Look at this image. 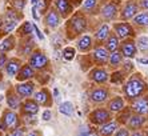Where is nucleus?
Here are the masks:
<instances>
[{"label": "nucleus", "mask_w": 148, "mask_h": 136, "mask_svg": "<svg viewBox=\"0 0 148 136\" xmlns=\"http://www.w3.org/2000/svg\"><path fill=\"white\" fill-rule=\"evenodd\" d=\"M87 27H88V20L87 16L83 11L79 12H73L71 16L68 17V21L66 24V31L67 36L69 39H73L76 36H80L86 32Z\"/></svg>", "instance_id": "f257e3e1"}, {"label": "nucleus", "mask_w": 148, "mask_h": 136, "mask_svg": "<svg viewBox=\"0 0 148 136\" xmlns=\"http://www.w3.org/2000/svg\"><path fill=\"white\" fill-rule=\"evenodd\" d=\"M145 91V83L140 78L130 79L124 85V93L128 99H136Z\"/></svg>", "instance_id": "f03ea898"}, {"label": "nucleus", "mask_w": 148, "mask_h": 136, "mask_svg": "<svg viewBox=\"0 0 148 136\" xmlns=\"http://www.w3.org/2000/svg\"><path fill=\"white\" fill-rule=\"evenodd\" d=\"M20 127V117L14 109H5L0 120V131H12Z\"/></svg>", "instance_id": "7ed1b4c3"}, {"label": "nucleus", "mask_w": 148, "mask_h": 136, "mask_svg": "<svg viewBox=\"0 0 148 136\" xmlns=\"http://www.w3.org/2000/svg\"><path fill=\"white\" fill-rule=\"evenodd\" d=\"M28 64L34 68L35 71H43L49 65L48 56L40 49H35L29 56H28Z\"/></svg>", "instance_id": "20e7f679"}, {"label": "nucleus", "mask_w": 148, "mask_h": 136, "mask_svg": "<svg viewBox=\"0 0 148 136\" xmlns=\"http://www.w3.org/2000/svg\"><path fill=\"white\" fill-rule=\"evenodd\" d=\"M53 7L56 8V11L63 19H68L75 10L72 0H53Z\"/></svg>", "instance_id": "39448f33"}, {"label": "nucleus", "mask_w": 148, "mask_h": 136, "mask_svg": "<svg viewBox=\"0 0 148 136\" xmlns=\"http://www.w3.org/2000/svg\"><path fill=\"white\" fill-rule=\"evenodd\" d=\"M62 19H63V17L60 16V14L56 11L55 7L49 8V10L44 14V24L48 28H51V30L58 28L59 25L62 24Z\"/></svg>", "instance_id": "423d86ee"}, {"label": "nucleus", "mask_w": 148, "mask_h": 136, "mask_svg": "<svg viewBox=\"0 0 148 136\" xmlns=\"http://www.w3.org/2000/svg\"><path fill=\"white\" fill-rule=\"evenodd\" d=\"M114 31L119 39H130L131 36L135 35V31L130 23L121 21V23H115L114 24Z\"/></svg>", "instance_id": "0eeeda50"}, {"label": "nucleus", "mask_w": 148, "mask_h": 136, "mask_svg": "<svg viewBox=\"0 0 148 136\" xmlns=\"http://www.w3.org/2000/svg\"><path fill=\"white\" fill-rule=\"evenodd\" d=\"M15 91L20 98L28 99L31 98L32 95L35 93V84L32 82H19L16 85H15Z\"/></svg>", "instance_id": "6e6552de"}, {"label": "nucleus", "mask_w": 148, "mask_h": 136, "mask_svg": "<svg viewBox=\"0 0 148 136\" xmlns=\"http://www.w3.org/2000/svg\"><path fill=\"white\" fill-rule=\"evenodd\" d=\"M139 8L140 7H139V4L136 3V1H134V0L127 1L125 5L123 7V10H121V12H120V19L121 20H130V19H134V16L138 14Z\"/></svg>", "instance_id": "1a4fd4ad"}, {"label": "nucleus", "mask_w": 148, "mask_h": 136, "mask_svg": "<svg viewBox=\"0 0 148 136\" xmlns=\"http://www.w3.org/2000/svg\"><path fill=\"white\" fill-rule=\"evenodd\" d=\"M117 11H119L117 4L115 3V1H108V3L104 4L103 8L100 10V15H101V17H103L104 20H112V19L116 17Z\"/></svg>", "instance_id": "9d476101"}, {"label": "nucleus", "mask_w": 148, "mask_h": 136, "mask_svg": "<svg viewBox=\"0 0 148 136\" xmlns=\"http://www.w3.org/2000/svg\"><path fill=\"white\" fill-rule=\"evenodd\" d=\"M21 65H23V63H21L20 59H17V58L10 59V60L5 63V65H4V71H5V73H7L10 78H16V75L19 73V71H20Z\"/></svg>", "instance_id": "9b49d317"}, {"label": "nucleus", "mask_w": 148, "mask_h": 136, "mask_svg": "<svg viewBox=\"0 0 148 136\" xmlns=\"http://www.w3.org/2000/svg\"><path fill=\"white\" fill-rule=\"evenodd\" d=\"M35 40L31 36H27V38H21V43H19V54L23 55V56H29L32 52L35 51Z\"/></svg>", "instance_id": "f8f14e48"}, {"label": "nucleus", "mask_w": 148, "mask_h": 136, "mask_svg": "<svg viewBox=\"0 0 148 136\" xmlns=\"http://www.w3.org/2000/svg\"><path fill=\"white\" fill-rule=\"evenodd\" d=\"M110 117H111L110 112H108L107 109H103V108L95 109L90 115V120L93 124H104L106 122L110 120Z\"/></svg>", "instance_id": "ddd939ff"}, {"label": "nucleus", "mask_w": 148, "mask_h": 136, "mask_svg": "<svg viewBox=\"0 0 148 136\" xmlns=\"http://www.w3.org/2000/svg\"><path fill=\"white\" fill-rule=\"evenodd\" d=\"M34 99L38 102L39 106H43V107H49L52 103L51 93H49V91L47 88H41L38 92H35Z\"/></svg>", "instance_id": "4468645a"}, {"label": "nucleus", "mask_w": 148, "mask_h": 136, "mask_svg": "<svg viewBox=\"0 0 148 136\" xmlns=\"http://www.w3.org/2000/svg\"><path fill=\"white\" fill-rule=\"evenodd\" d=\"M136 51H138V47H136V43L132 40H128V39H125V40L123 41L120 44V52L123 56H125V58L128 59H132L135 58V55H136Z\"/></svg>", "instance_id": "2eb2a0df"}, {"label": "nucleus", "mask_w": 148, "mask_h": 136, "mask_svg": "<svg viewBox=\"0 0 148 136\" xmlns=\"http://www.w3.org/2000/svg\"><path fill=\"white\" fill-rule=\"evenodd\" d=\"M35 75H36L35 69L27 63V64L21 65L20 71L16 75V80L17 82H27V80H31L32 78H35Z\"/></svg>", "instance_id": "dca6fc26"}, {"label": "nucleus", "mask_w": 148, "mask_h": 136, "mask_svg": "<svg viewBox=\"0 0 148 136\" xmlns=\"http://www.w3.org/2000/svg\"><path fill=\"white\" fill-rule=\"evenodd\" d=\"M16 38H15L14 35H7L3 40L0 41V52H3V54H8V52L14 51L15 47H16Z\"/></svg>", "instance_id": "f3484780"}, {"label": "nucleus", "mask_w": 148, "mask_h": 136, "mask_svg": "<svg viewBox=\"0 0 148 136\" xmlns=\"http://www.w3.org/2000/svg\"><path fill=\"white\" fill-rule=\"evenodd\" d=\"M20 96L16 93V91L15 89H12V91H8L7 92V96H5V100H7V106L10 109H14V111H16V109H19L21 107V100H20Z\"/></svg>", "instance_id": "a211bd4d"}, {"label": "nucleus", "mask_w": 148, "mask_h": 136, "mask_svg": "<svg viewBox=\"0 0 148 136\" xmlns=\"http://www.w3.org/2000/svg\"><path fill=\"white\" fill-rule=\"evenodd\" d=\"M93 43H92V38L90 35H80V38L76 41V48L79 49L80 52H88L92 48Z\"/></svg>", "instance_id": "6ab92c4d"}, {"label": "nucleus", "mask_w": 148, "mask_h": 136, "mask_svg": "<svg viewBox=\"0 0 148 136\" xmlns=\"http://www.w3.org/2000/svg\"><path fill=\"white\" fill-rule=\"evenodd\" d=\"M39 104L35 99H25V102L21 103V112L23 113H31V115H36L39 112Z\"/></svg>", "instance_id": "aec40b11"}, {"label": "nucleus", "mask_w": 148, "mask_h": 136, "mask_svg": "<svg viewBox=\"0 0 148 136\" xmlns=\"http://www.w3.org/2000/svg\"><path fill=\"white\" fill-rule=\"evenodd\" d=\"M132 109H134L136 113H140V115H147V113H148V96L139 98L138 100L134 103Z\"/></svg>", "instance_id": "412c9836"}, {"label": "nucleus", "mask_w": 148, "mask_h": 136, "mask_svg": "<svg viewBox=\"0 0 148 136\" xmlns=\"http://www.w3.org/2000/svg\"><path fill=\"white\" fill-rule=\"evenodd\" d=\"M34 34V24L31 21H23V23L17 27V36L19 38H27Z\"/></svg>", "instance_id": "4be33fe9"}, {"label": "nucleus", "mask_w": 148, "mask_h": 136, "mask_svg": "<svg viewBox=\"0 0 148 136\" xmlns=\"http://www.w3.org/2000/svg\"><path fill=\"white\" fill-rule=\"evenodd\" d=\"M108 49L106 47H96L95 49H93V59H95V61H97V63H106V61L108 60V58H110V54H108Z\"/></svg>", "instance_id": "5701e85b"}, {"label": "nucleus", "mask_w": 148, "mask_h": 136, "mask_svg": "<svg viewBox=\"0 0 148 136\" xmlns=\"http://www.w3.org/2000/svg\"><path fill=\"white\" fill-rule=\"evenodd\" d=\"M110 35H111L110 25H108V24H106V23H103L96 30V32H95V39H96L97 41H106L108 39V36H110Z\"/></svg>", "instance_id": "b1692460"}, {"label": "nucleus", "mask_w": 148, "mask_h": 136, "mask_svg": "<svg viewBox=\"0 0 148 136\" xmlns=\"http://www.w3.org/2000/svg\"><path fill=\"white\" fill-rule=\"evenodd\" d=\"M91 79L96 83H106L108 80V73L101 68H95L91 72Z\"/></svg>", "instance_id": "393cba45"}, {"label": "nucleus", "mask_w": 148, "mask_h": 136, "mask_svg": "<svg viewBox=\"0 0 148 136\" xmlns=\"http://www.w3.org/2000/svg\"><path fill=\"white\" fill-rule=\"evenodd\" d=\"M108 98V92L104 88H96L91 92V100L95 103H103Z\"/></svg>", "instance_id": "a878e982"}, {"label": "nucleus", "mask_w": 148, "mask_h": 136, "mask_svg": "<svg viewBox=\"0 0 148 136\" xmlns=\"http://www.w3.org/2000/svg\"><path fill=\"white\" fill-rule=\"evenodd\" d=\"M120 47V43H119V38H117L115 34H111L108 36V39L106 40V48H107L110 52L117 51V48Z\"/></svg>", "instance_id": "bb28decb"}, {"label": "nucleus", "mask_w": 148, "mask_h": 136, "mask_svg": "<svg viewBox=\"0 0 148 136\" xmlns=\"http://www.w3.org/2000/svg\"><path fill=\"white\" fill-rule=\"evenodd\" d=\"M99 0H84L82 4V11L84 14H93L97 8Z\"/></svg>", "instance_id": "cd10ccee"}, {"label": "nucleus", "mask_w": 148, "mask_h": 136, "mask_svg": "<svg viewBox=\"0 0 148 136\" xmlns=\"http://www.w3.org/2000/svg\"><path fill=\"white\" fill-rule=\"evenodd\" d=\"M134 23L139 27H148V12H138L134 16Z\"/></svg>", "instance_id": "c85d7f7f"}, {"label": "nucleus", "mask_w": 148, "mask_h": 136, "mask_svg": "<svg viewBox=\"0 0 148 136\" xmlns=\"http://www.w3.org/2000/svg\"><path fill=\"white\" fill-rule=\"evenodd\" d=\"M116 128H117V124H116V122H110V123H107V124H104L101 128H100V136H110V135H112V133L116 131Z\"/></svg>", "instance_id": "c756f323"}, {"label": "nucleus", "mask_w": 148, "mask_h": 136, "mask_svg": "<svg viewBox=\"0 0 148 136\" xmlns=\"http://www.w3.org/2000/svg\"><path fill=\"white\" fill-rule=\"evenodd\" d=\"M144 122H145V119L140 115V113H139V115H134L131 119H130L128 126L131 127L132 129H138V128H140V127L144 124Z\"/></svg>", "instance_id": "7c9ffc66"}, {"label": "nucleus", "mask_w": 148, "mask_h": 136, "mask_svg": "<svg viewBox=\"0 0 148 136\" xmlns=\"http://www.w3.org/2000/svg\"><path fill=\"white\" fill-rule=\"evenodd\" d=\"M108 107H110L111 111H114V112H119V111H121V109L124 108V102L121 98H115L112 99L110 102V104H108Z\"/></svg>", "instance_id": "2f4dec72"}, {"label": "nucleus", "mask_w": 148, "mask_h": 136, "mask_svg": "<svg viewBox=\"0 0 148 136\" xmlns=\"http://www.w3.org/2000/svg\"><path fill=\"white\" fill-rule=\"evenodd\" d=\"M108 60H110V64L111 65L117 67V65H120L121 61H123V55H121V52H119V51H114V52H111V54H110Z\"/></svg>", "instance_id": "473e14b6"}, {"label": "nucleus", "mask_w": 148, "mask_h": 136, "mask_svg": "<svg viewBox=\"0 0 148 136\" xmlns=\"http://www.w3.org/2000/svg\"><path fill=\"white\" fill-rule=\"evenodd\" d=\"M59 111H60V113H63V115L66 116H71L73 112V104L71 102H64L60 104V107H59Z\"/></svg>", "instance_id": "72a5a7b5"}, {"label": "nucleus", "mask_w": 148, "mask_h": 136, "mask_svg": "<svg viewBox=\"0 0 148 136\" xmlns=\"http://www.w3.org/2000/svg\"><path fill=\"white\" fill-rule=\"evenodd\" d=\"M75 55H76L75 48L73 47H66L64 49H63V52H62V58L64 59L66 61H71V60H73Z\"/></svg>", "instance_id": "f704fd0d"}, {"label": "nucleus", "mask_w": 148, "mask_h": 136, "mask_svg": "<svg viewBox=\"0 0 148 136\" xmlns=\"http://www.w3.org/2000/svg\"><path fill=\"white\" fill-rule=\"evenodd\" d=\"M136 47L140 49V51L145 52L148 51V36H140V38H138V40H136Z\"/></svg>", "instance_id": "c9c22d12"}, {"label": "nucleus", "mask_w": 148, "mask_h": 136, "mask_svg": "<svg viewBox=\"0 0 148 136\" xmlns=\"http://www.w3.org/2000/svg\"><path fill=\"white\" fill-rule=\"evenodd\" d=\"M49 4H51L49 0H39L38 4H36V7H38L40 14H45V12L49 10Z\"/></svg>", "instance_id": "e433bc0d"}, {"label": "nucleus", "mask_w": 148, "mask_h": 136, "mask_svg": "<svg viewBox=\"0 0 148 136\" xmlns=\"http://www.w3.org/2000/svg\"><path fill=\"white\" fill-rule=\"evenodd\" d=\"M25 4H27V0H12V8L19 12H23Z\"/></svg>", "instance_id": "4c0bfd02"}, {"label": "nucleus", "mask_w": 148, "mask_h": 136, "mask_svg": "<svg viewBox=\"0 0 148 136\" xmlns=\"http://www.w3.org/2000/svg\"><path fill=\"white\" fill-rule=\"evenodd\" d=\"M23 122L29 126V124H36L38 119H36V115H31V113H23Z\"/></svg>", "instance_id": "58836bf2"}, {"label": "nucleus", "mask_w": 148, "mask_h": 136, "mask_svg": "<svg viewBox=\"0 0 148 136\" xmlns=\"http://www.w3.org/2000/svg\"><path fill=\"white\" fill-rule=\"evenodd\" d=\"M51 43L55 47H59V45H62V43H63V39H62V36L59 34H55L53 36H52V39H51Z\"/></svg>", "instance_id": "ea45409f"}, {"label": "nucleus", "mask_w": 148, "mask_h": 136, "mask_svg": "<svg viewBox=\"0 0 148 136\" xmlns=\"http://www.w3.org/2000/svg\"><path fill=\"white\" fill-rule=\"evenodd\" d=\"M8 136H25V133H24V129L21 128V127H17V128L12 129V131L8 133Z\"/></svg>", "instance_id": "a19ab883"}, {"label": "nucleus", "mask_w": 148, "mask_h": 136, "mask_svg": "<svg viewBox=\"0 0 148 136\" xmlns=\"http://www.w3.org/2000/svg\"><path fill=\"white\" fill-rule=\"evenodd\" d=\"M123 80V72H115L112 73V82L114 83H120Z\"/></svg>", "instance_id": "79ce46f5"}, {"label": "nucleus", "mask_w": 148, "mask_h": 136, "mask_svg": "<svg viewBox=\"0 0 148 136\" xmlns=\"http://www.w3.org/2000/svg\"><path fill=\"white\" fill-rule=\"evenodd\" d=\"M34 34L38 36V39L39 40H44V35L41 34V31L39 30V27L36 25V24H34Z\"/></svg>", "instance_id": "37998d69"}, {"label": "nucleus", "mask_w": 148, "mask_h": 136, "mask_svg": "<svg viewBox=\"0 0 148 136\" xmlns=\"http://www.w3.org/2000/svg\"><path fill=\"white\" fill-rule=\"evenodd\" d=\"M8 61V58H7V54H3L0 52V68H4L5 63Z\"/></svg>", "instance_id": "c03bdc74"}, {"label": "nucleus", "mask_w": 148, "mask_h": 136, "mask_svg": "<svg viewBox=\"0 0 148 136\" xmlns=\"http://www.w3.org/2000/svg\"><path fill=\"white\" fill-rule=\"evenodd\" d=\"M40 12H39L38 7L36 5H32V17H34L35 20H40Z\"/></svg>", "instance_id": "a18cd8bd"}, {"label": "nucleus", "mask_w": 148, "mask_h": 136, "mask_svg": "<svg viewBox=\"0 0 148 136\" xmlns=\"http://www.w3.org/2000/svg\"><path fill=\"white\" fill-rule=\"evenodd\" d=\"M52 117V112L49 111V109H45L44 112H43V120H45V122H48L49 119Z\"/></svg>", "instance_id": "49530a36"}, {"label": "nucleus", "mask_w": 148, "mask_h": 136, "mask_svg": "<svg viewBox=\"0 0 148 136\" xmlns=\"http://www.w3.org/2000/svg\"><path fill=\"white\" fill-rule=\"evenodd\" d=\"M115 136H130V133H128V131L125 128H121V129H119V131H117Z\"/></svg>", "instance_id": "de8ad7c7"}, {"label": "nucleus", "mask_w": 148, "mask_h": 136, "mask_svg": "<svg viewBox=\"0 0 148 136\" xmlns=\"http://www.w3.org/2000/svg\"><path fill=\"white\" fill-rule=\"evenodd\" d=\"M139 7L143 10H148V0H139Z\"/></svg>", "instance_id": "09e8293b"}, {"label": "nucleus", "mask_w": 148, "mask_h": 136, "mask_svg": "<svg viewBox=\"0 0 148 136\" xmlns=\"http://www.w3.org/2000/svg\"><path fill=\"white\" fill-rule=\"evenodd\" d=\"M25 136H41V132L38 131V129H32V131H29Z\"/></svg>", "instance_id": "8fccbe9b"}, {"label": "nucleus", "mask_w": 148, "mask_h": 136, "mask_svg": "<svg viewBox=\"0 0 148 136\" xmlns=\"http://www.w3.org/2000/svg\"><path fill=\"white\" fill-rule=\"evenodd\" d=\"M90 131H88V127H82V131H80V136H88Z\"/></svg>", "instance_id": "3c124183"}, {"label": "nucleus", "mask_w": 148, "mask_h": 136, "mask_svg": "<svg viewBox=\"0 0 148 136\" xmlns=\"http://www.w3.org/2000/svg\"><path fill=\"white\" fill-rule=\"evenodd\" d=\"M132 68H134V65H132V63H130V61H128V63H125V65H124V71H131Z\"/></svg>", "instance_id": "603ef678"}, {"label": "nucleus", "mask_w": 148, "mask_h": 136, "mask_svg": "<svg viewBox=\"0 0 148 136\" xmlns=\"http://www.w3.org/2000/svg\"><path fill=\"white\" fill-rule=\"evenodd\" d=\"M138 63L147 65V64H148V58H139V59H138Z\"/></svg>", "instance_id": "864d4df0"}, {"label": "nucleus", "mask_w": 148, "mask_h": 136, "mask_svg": "<svg viewBox=\"0 0 148 136\" xmlns=\"http://www.w3.org/2000/svg\"><path fill=\"white\" fill-rule=\"evenodd\" d=\"M132 136H143V133H141V132H135Z\"/></svg>", "instance_id": "5fc2aeb1"}, {"label": "nucleus", "mask_w": 148, "mask_h": 136, "mask_svg": "<svg viewBox=\"0 0 148 136\" xmlns=\"http://www.w3.org/2000/svg\"><path fill=\"white\" fill-rule=\"evenodd\" d=\"M38 1H39V0H31L32 5H36V4H38Z\"/></svg>", "instance_id": "6e6d98bb"}, {"label": "nucleus", "mask_w": 148, "mask_h": 136, "mask_svg": "<svg viewBox=\"0 0 148 136\" xmlns=\"http://www.w3.org/2000/svg\"><path fill=\"white\" fill-rule=\"evenodd\" d=\"M103 1H106V0H103Z\"/></svg>", "instance_id": "4d7b16f0"}, {"label": "nucleus", "mask_w": 148, "mask_h": 136, "mask_svg": "<svg viewBox=\"0 0 148 136\" xmlns=\"http://www.w3.org/2000/svg\"><path fill=\"white\" fill-rule=\"evenodd\" d=\"M147 136H148V133H147Z\"/></svg>", "instance_id": "13d9d810"}]
</instances>
